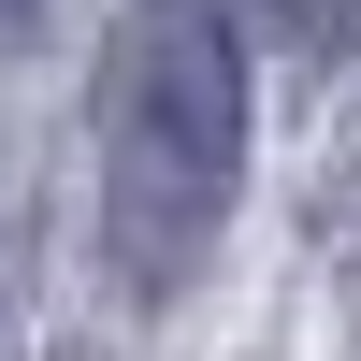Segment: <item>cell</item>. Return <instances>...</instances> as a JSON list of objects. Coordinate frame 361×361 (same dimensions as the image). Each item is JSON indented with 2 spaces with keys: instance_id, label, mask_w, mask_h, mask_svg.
Returning <instances> with one entry per match:
<instances>
[{
  "instance_id": "cell-2",
  "label": "cell",
  "mask_w": 361,
  "mask_h": 361,
  "mask_svg": "<svg viewBox=\"0 0 361 361\" xmlns=\"http://www.w3.org/2000/svg\"><path fill=\"white\" fill-rule=\"evenodd\" d=\"M260 15H275L289 44H347V0H260Z\"/></svg>"
},
{
  "instance_id": "cell-1",
  "label": "cell",
  "mask_w": 361,
  "mask_h": 361,
  "mask_svg": "<svg viewBox=\"0 0 361 361\" xmlns=\"http://www.w3.org/2000/svg\"><path fill=\"white\" fill-rule=\"evenodd\" d=\"M231 159H246V87H231L217 0H145L102 44V260L130 304H173L217 246Z\"/></svg>"
}]
</instances>
